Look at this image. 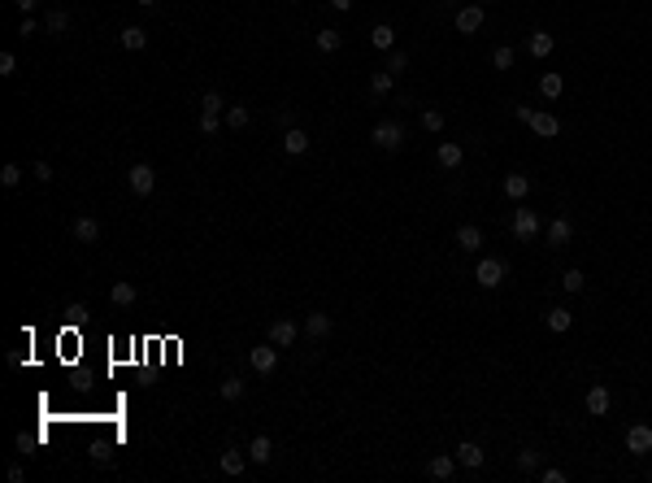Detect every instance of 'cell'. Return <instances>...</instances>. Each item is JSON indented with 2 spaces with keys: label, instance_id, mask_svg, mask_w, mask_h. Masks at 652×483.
<instances>
[{
  "label": "cell",
  "instance_id": "cell-1",
  "mask_svg": "<svg viewBox=\"0 0 652 483\" xmlns=\"http://www.w3.org/2000/svg\"><path fill=\"white\" fill-rule=\"evenodd\" d=\"M504 275H509V266L500 262V257H479V266H474V279L483 292H496V287L504 283Z\"/></svg>",
  "mask_w": 652,
  "mask_h": 483
},
{
  "label": "cell",
  "instance_id": "cell-2",
  "mask_svg": "<svg viewBox=\"0 0 652 483\" xmlns=\"http://www.w3.org/2000/svg\"><path fill=\"white\" fill-rule=\"evenodd\" d=\"M370 139H374V149H383V153H396L400 144H404V126H400L396 118H387V122H374Z\"/></svg>",
  "mask_w": 652,
  "mask_h": 483
},
{
  "label": "cell",
  "instance_id": "cell-3",
  "mask_svg": "<svg viewBox=\"0 0 652 483\" xmlns=\"http://www.w3.org/2000/svg\"><path fill=\"white\" fill-rule=\"evenodd\" d=\"M509 227H513V239H522V244H531V239L544 231V218L535 214V209H513V222H509Z\"/></svg>",
  "mask_w": 652,
  "mask_h": 483
},
{
  "label": "cell",
  "instance_id": "cell-4",
  "mask_svg": "<svg viewBox=\"0 0 652 483\" xmlns=\"http://www.w3.org/2000/svg\"><path fill=\"white\" fill-rule=\"evenodd\" d=\"M126 183L135 196H153V187H157V170L148 166V161H135V166L126 170Z\"/></svg>",
  "mask_w": 652,
  "mask_h": 483
},
{
  "label": "cell",
  "instance_id": "cell-5",
  "mask_svg": "<svg viewBox=\"0 0 652 483\" xmlns=\"http://www.w3.org/2000/svg\"><path fill=\"white\" fill-rule=\"evenodd\" d=\"M266 335H270V344H279V348H291V344L300 340V322H296V318H274Z\"/></svg>",
  "mask_w": 652,
  "mask_h": 483
},
{
  "label": "cell",
  "instance_id": "cell-6",
  "mask_svg": "<svg viewBox=\"0 0 652 483\" xmlns=\"http://www.w3.org/2000/svg\"><path fill=\"white\" fill-rule=\"evenodd\" d=\"M583 409L592 414V418H605V414L613 409V392L605 388V383H592V388H587V396H583Z\"/></svg>",
  "mask_w": 652,
  "mask_h": 483
},
{
  "label": "cell",
  "instance_id": "cell-7",
  "mask_svg": "<svg viewBox=\"0 0 652 483\" xmlns=\"http://www.w3.org/2000/svg\"><path fill=\"white\" fill-rule=\"evenodd\" d=\"M248 366L257 370V375H274V366H279V344H257V348H248Z\"/></svg>",
  "mask_w": 652,
  "mask_h": 483
},
{
  "label": "cell",
  "instance_id": "cell-8",
  "mask_svg": "<svg viewBox=\"0 0 652 483\" xmlns=\"http://www.w3.org/2000/svg\"><path fill=\"white\" fill-rule=\"evenodd\" d=\"M544 235H548V248H565L569 239H574V222H569L565 214H557V218H548Z\"/></svg>",
  "mask_w": 652,
  "mask_h": 483
},
{
  "label": "cell",
  "instance_id": "cell-9",
  "mask_svg": "<svg viewBox=\"0 0 652 483\" xmlns=\"http://www.w3.org/2000/svg\"><path fill=\"white\" fill-rule=\"evenodd\" d=\"M483 22H487V13H483L479 0H474V5H465V9H456V31H461V35H479Z\"/></svg>",
  "mask_w": 652,
  "mask_h": 483
},
{
  "label": "cell",
  "instance_id": "cell-10",
  "mask_svg": "<svg viewBox=\"0 0 652 483\" xmlns=\"http://www.w3.org/2000/svg\"><path fill=\"white\" fill-rule=\"evenodd\" d=\"M331 331H335V318L331 314H322V310L304 314V335H309V340H326Z\"/></svg>",
  "mask_w": 652,
  "mask_h": 483
},
{
  "label": "cell",
  "instance_id": "cell-11",
  "mask_svg": "<svg viewBox=\"0 0 652 483\" xmlns=\"http://www.w3.org/2000/svg\"><path fill=\"white\" fill-rule=\"evenodd\" d=\"M526 126H531V131L540 135V139H557V135H561V122L552 118L548 109H535V114H531V122H526Z\"/></svg>",
  "mask_w": 652,
  "mask_h": 483
},
{
  "label": "cell",
  "instance_id": "cell-12",
  "mask_svg": "<svg viewBox=\"0 0 652 483\" xmlns=\"http://www.w3.org/2000/svg\"><path fill=\"white\" fill-rule=\"evenodd\" d=\"M626 453H652V427L648 423H635L630 431H626Z\"/></svg>",
  "mask_w": 652,
  "mask_h": 483
},
{
  "label": "cell",
  "instance_id": "cell-13",
  "mask_svg": "<svg viewBox=\"0 0 652 483\" xmlns=\"http://www.w3.org/2000/svg\"><path fill=\"white\" fill-rule=\"evenodd\" d=\"M435 161H439V166H444V170H456V166H461V161H465V149H461V144H456V139H439V149H435Z\"/></svg>",
  "mask_w": 652,
  "mask_h": 483
},
{
  "label": "cell",
  "instance_id": "cell-14",
  "mask_svg": "<svg viewBox=\"0 0 652 483\" xmlns=\"http://www.w3.org/2000/svg\"><path fill=\"white\" fill-rule=\"evenodd\" d=\"M500 192H504L509 201H526V196H531V179L513 170V174H504V179H500Z\"/></svg>",
  "mask_w": 652,
  "mask_h": 483
},
{
  "label": "cell",
  "instance_id": "cell-15",
  "mask_svg": "<svg viewBox=\"0 0 652 483\" xmlns=\"http://www.w3.org/2000/svg\"><path fill=\"white\" fill-rule=\"evenodd\" d=\"M74 239L78 244H96V239H101V218H92V214L74 218Z\"/></svg>",
  "mask_w": 652,
  "mask_h": 483
},
{
  "label": "cell",
  "instance_id": "cell-16",
  "mask_svg": "<svg viewBox=\"0 0 652 483\" xmlns=\"http://www.w3.org/2000/svg\"><path fill=\"white\" fill-rule=\"evenodd\" d=\"M452 457H456V466H465V471H479V466L487 461V453H483L479 444H470V440H465V444H456V453H452Z\"/></svg>",
  "mask_w": 652,
  "mask_h": 483
},
{
  "label": "cell",
  "instance_id": "cell-17",
  "mask_svg": "<svg viewBox=\"0 0 652 483\" xmlns=\"http://www.w3.org/2000/svg\"><path fill=\"white\" fill-rule=\"evenodd\" d=\"M456 248H461V253H479V248H483V231L474 227V222L456 227Z\"/></svg>",
  "mask_w": 652,
  "mask_h": 483
},
{
  "label": "cell",
  "instance_id": "cell-18",
  "mask_svg": "<svg viewBox=\"0 0 652 483\" xmlns=\"http://www.w3.org/2000/svg\"><path fill=\"white\" fill-rule=\"evenodd\" d=\"M218 466H222V475H235V479H239L243 471H248V453H239V448H226V453L218 457Z\"/></svg>",
  "mask_w": 652,
  "mask_h": 483
},
{
  "label": "cell",
  "instance_id": "cell-19",
  "mask_svg": "<svg viewBox=\"0 0 652 483\" xmlns=\"http://www.w3.org/2000/svg\"><path fill=\"white\" fill-rule=\"evenodd\" d=\"M370 44L379 48V53H391V48H396V26H391V22H379V26L370 31Z\"/></svg>",
  "mask_w": 652,
  "mask_h": 483
},
{
  "label": "cell",
  "instance_id": "cell-20",
  "mask_svg": "<svg viewBox=\"0 0 652 483\" xmlns=\"http://www.w3.org/2000/svg\"><path fill=\"white\" fill-rule=\"evenodd\" d=\"M427 475H431V479H444V483H448V479L456 475V457H448V453L431 457V461H427Z\"/></svg>",
  "mask_w": 652,
  "mask_h": 483
},
{
  "label": "cell",
  "instance_id": "cell-21",
  "mask_svg": "<svg viewBox=\"0 0 652 483\" xmlns=\"http://www.w3.org/2000/svg\"><path fill=\"white\" fill-rule=\"evenodd\" d=\"M135 296H139V287H135V283H126V279L109 287V300L118 305V310H126V305H135Z\"/></svg>",
  "mask_w": 652,
  "mask_h": 483
},
{
  "label": "cell",
  "instance_id": "cell-22",
  "mask_svg": "<svg viewBox=\"0 0 652 483\" xmlns=\"http://www.w3.org/2000/svg\"><path fill=\"white\" fill-rule=\"evenodd\" d=\"M270 457H274V444H270V436H252V444H248V461H257V466H270Z\"/></svg>",
  "mask_w": 652,
  "mask_h": 483
},
{
  "label": "cell",
  "instance_id": "cell-23",
  "mask_svg": "<svg viewBox=\"0 0 652 483\" xmlns=\"http://www.w3.org/2000/svg\"><path fill=\"white\" fill-rule=\"evenodd\" d=\"M391 87H396V74H387V70H374L370 74V96H374V101L391 96Z\"/></svg>",
  "mask_w": 652,
  "mask_h": 483
},
{
  "label": "cell",
  "instance_id": "cell-24",
  "mask_svg": "<svg viewBox=\"0 0 652 483\" xmlns=\"http://www.w3.org/2000/svg\"><path fill=\"white\" fill-rule=\"evenodd\" d=\"M526 48H531V57H540V61H544V57L552 53V48H557V40H552L548 31H531V40H526Z\"/></svg>",
  "mask_w": 652,
  "mask_h": 483
},
{
  "label": "cell",
  "instance_id": "cell-25",
  "mask_svg": "<svg viewBox=\"0 0 652 483\" xmlns=\"http://www.w3.org/2000/svg\"><path fill=\"white\" fill-rule=\"evenodd\" d=\"M561 92H565V78H561L557 70H548V74H540V96H544V101H557Z\"/></svg>",
  "mask_w": 652,
  "mask_h": 483
},
{
  "label": "cell",
  "instance_id": "cell-26",
  "mask_svg": "<svg viewBox=\"0 0 652 483\" xmlns=\"http://www.w3.org/2000/svg\"><path fill=\"white\" fill-rule=\"evenodd\" d=\"M283 153H291V157L309 153V135L300 131V126H287V135H283Z\"/></svg>",
  "mask_w": 652,
  "mask_h": 483
},
{
  "label": "cell",
  "instance_id": "cell-27",
  "mask_svg": "<svg viewBox=\"0 0 652 483\" xmlns=\"http://www.w3.org/2000/svg\"><path fill=\"white\" fill-rule=\"evenodd\" d=\"M544 322H548V331L565 335L569 327H574V314H569V310H561V305H557V310H548V314H544Z\"/></svg>",
  "mask_w": 652,
  "mask_h": 483
},
{
  "label": "cell",
  "instance_id": "cell-28",
  "mask_svg": "<svg viewBox=\"0 0 652 483\" xmlns=\"http://www.w3.org/2000/svg\"><path fill=\"white\" fill-rule=\"evenodd\" d=\"M44 31L48 35H65V31H70V13L65 9H48L44 13Z\"/></svg>",
  "mask_w": 652,
  "mask_h": 483
},
{
  "label": "cell",
  "instance_id": "cell-29",
  "mask_svg": "<svg viewBox=\"0 0 652 483\" xmlns=\"http://www.w3.org/2000/svg\"><path fill=\"white\" fill-rule=\"evenodd\" d=\"M118 44L126 48V53H139V48L148 44V31H144V26H126L122 35H118Z\"/></svg>",
  "mask_w": 652,
  "mask_h": 483
},
{
  "label": "cell",
  "instance_id": "cell-30",
  "mask_svg": "<svg viewBox=\"0 0 652 483\" xmlns=\"http://www.w3.org/2000/svg\"><path fill=\"white\" fill-rule=\"evenodd\" d=\"M248 122H252V109L248 105H226V126H231V131H243Z\"/></svg>",
  "mask_w": 652,
  "mask_h": 483
},
{
  "label": "cell",
  "instance_id": "cell-31",
  "mask_svg": "<svg viewBox=\"0 0 652 483\" xmlns=\"http://www.w3.org/2000/svg\"><path fill=\"white\" fill-rule=\"evenodd\" d=\"M383 70H387V74H404V70H409V53H404V48H391Z\"/></svg>",
  "mask_w": 652,
  "mask_h": 483
},
{
  "label": "cell",
  "instance_id": "cell-32",
  "mask_svg": "<svg viewBox=\"0 0 652 483\" xmlns=\"http://www.w3.org/2000/svg\"><path fill=\"white\" fill-rule=\"evenodd\" d=\"M583 283H587V279H583V270H578V266H574V270H565V275H561V287H565L569 296H578V292H583Z\"/></svg>",
  "mask_w": 652,
  "mask_h": 483
},
{
  "label": "cell",
  "instance_id": "cell-33",
  "mask_svg": "<svg viewBox=\"0 0 652 483\" xmlns=\"http://www.w3.org/2000/svg\"><path fill=\"white\" fill-rule=\"evenodd\" d=\"M422 126H427L431 135H439L444 131V114H439V109H422Z\"/></svg>",
  "mask_w": 652,
  "mask_h": 483
},
{
  "label": "cell",
  "instance_id": "cell-34",
  "mask_svg": "<svg viewBox=\"0 0 652 483\" xmlns=\"http://www.w3.org/2000/svg\"><path fill=\"white\" fill-rule=\"evenodd\" d=\"M492 66H496V70H513V48H509V44H500L496 53H492Z\"/></svg>",
  "mask_w": 652,
  "mask_h": 483
},
{
  "label": "cell",
  "instance_id": "cell-35",
  "mask_svg": "<svg viewBox=\"0 0 652 483\" xmlns=\"http://www.w3.org/2000/svg\"><path fill=\"white\" fill-rule=\"evenodd\" d=\"M222 109H226V101H222L218 92H205L200 96V114H222Z\"/></svg>",
  "mask_w": 652,
  "mask_h": 483
},
{
  "label": "cell",
  "instance_id": "cell-36",
  "mask_svg": "<svg viewBox=\"0 0 652 483\" xmlns=\"http://www.w3.org/2000/svg\"><path fill=\"white\" fill-rule=\"evenodd\" d=\"M0 183H5V187H18L22 183V166H18V161H9V166L0 170Z\"/></svg>",
  "mask_w": 652,
  "mask_h": 483
},
{
  "label": "cell",
  "instance_id": "cell-37",
  "mask_svg": "<svg viewBox=\"0 0 652 483\" xmlns=\"http://www.w3.org/2000/svg\"><path fill=\"white\" fill-rule=\"evenodd\" d=\"M218 392H222V400H239V396H243V379H235V375H231Z\"/></svg>",
  "mask_w": 652,
  "mask_h": 483
},
{
  "label": "cell",
  "instance_id": "cell-38",
  "mask_svg": "<svg viewBox=\"0 0 652 483\" xmlns=\"http://www.w3.org/2000/svg\"><path fill=\"white\" fill-rule=\"evenodd\" d=\"M318 48L322 53H339V31H318Z\"/></svg>",
  "mask_w": 652,
  "mask_h": 483
},
{
  "label": "cell",
  "instance_id": "cell-39",
  "mask_svg": "<svg viewBox=\"0 0 652 483\" xmlns=\"http://www.w3.org/2000/svg\"><path fill=\"white\" fill-rule=\"evenodd\" d=\"M517 466H522V471H540V448H522Z\"/></svg>",
  "mask_w": 652,
  "mask_h": 483
},
{
  "label": "cell",
  "instance_id": "cell-40",
  "mask_svg": "<svg viewBox=\"0 0 652 483\" xmlns=\"http://www.w3.org/2000/svg\"><path fill=\"white\" fill-rule=\"evenodd\" d=\"M222 131V114H200V135H218Z\"/></svg>",
  "mask_w": 652,
  "mask_h": 483
},
{
  "label": "cell",
  "instance_id": "cell-41",
  "mask_svg": "<svg viewBox=\"0 0 652 483\" xmlns=\"http://www.w3.org/2000/svg\"><path fill=\"white\" fill-rule=\"evenodd\" d=\"M18 74V57L13 53H0V78H13Z\"/></svg>",
  "mask_w": 652,
  "mask_h": 483
},
{
  "label": "cell",
  "instance_id": "cell-42",
  "mask_svg": "<svg viewBox=\"0 0 652 483\" xmlns=\"http://www.w3.org/2000/svg\"><path fill=\"white\" fill-rule=\"evenodd\" d=\"M31 174H35L40 183H53V166H48V161H35V166H31Z\"/></svg>",
  "mask_w": 652,
  "mask_h": 483
},
{
  "label": "cell",
  "instance_id": "cell-43",
  "mask_svg": "<svg viewBox=\"0 0 652 483\" xmlns=\"http://www.w3.org/2000/svg\"><path fill=\"white\" fill-rule=\"evenodd\" d=\"M65 314H70V322H83V318H87V305H83V300H74Z\"/></svg>",
  "mask_w": 652,
  "mask_h": 483
},
{
  "label": "cell",
  "instance_id": "cell-44",
  "mask_svg": "<svg viewBox=\"0 0 652 483\" xmlns=\"http://www.w3.org/2000/svg\"><path fill=\"white\" fill-rule=\"evenodd\" d=\"M35 31H40V22H35V18H31V13H26V18L18 22V35H35Z\"/></svg>",
  "mask_w": 652,
  "mask_h": 483
},
{
  "label": "cell",
  "instance_id": "cell-45",
  "mask_svg": "<svg viewBox=\"0 0 652 483\" xmlns=\"http://www.w3.org/2000/svg\"><path fill=\"white\" fill-rule=\"evenodd\" d=\"M544 483H565V471H557V466H544Z\"/></svg>",
  "mask_w": 652,
  "mask_h": 483
},
{
  "label": "cell",
  "instance_id": "cell-46",
  "mask_svg": "<svg viewBox=\"0 0 652 483\" xmlns=\"http://www.w3.org/2000/svg\"><path fill=\"white\" fill-rule=\"evenodd\" d=\"M13 5H18V9H22V18H26V13H31V9L40 5V0H13Z\"/></svg>",
  "mask_w": 652,
  "mask_h": 483
},
{
  "label": "cell",
  "instance_id": "cell-47",
  "mask_svg": "<svg viewBox=\"0 0 652 483\" xmlns=\"http://www.w3.org/2000/svg\"><path fill=\"white\" fill-rule=\"evenodd\" d=\"M326 5H331V9H339V13H348V9H352V0H326Z\"/></svg>",
  "mask_w": 652,
  "mask_h": 483
},
{
  "label": "cell",
  "instance_id": "cell-48",
  "mask_svg": "<svg viewBox=\"0 0 652 483\" xmlns=\"http://www.w3.org/2000/svg\"><path fill=\"white\" fill-rule=\"evenodd\" d=\"M135 5H139V9H157V5H161V0H135Z\"/></svg>",
  "mask_w": 652,
  "mask_h": 483
},
{
  "label": "cell",
  "instance_id": "cell-49",
  "mask_svg": "<svg viewBox=\"0 0 652 483\" xmlns=\"http://www.w3.org/2000/svg\"><path fill=\"white\" fill-rule=\"evenodd\" d=\"M287 5H296V0H287Z\"/></svg>",
  "mask_w": 652,
  "mask_h": 483
},
{
  "label": "cell",
  "instance_id": "cell-50",
  "mask_svg": "<svg viewBox=\"0 0 652 483\" xmlns=\"http://www.w3.org/2000/svg\"><path fill=\"white\" fill-rule=\"evenodd\" d=\"M479 5H483V0H479Z\"/></svg>",
  "mask_w": 652,
  "mask_h": 483
}]
</instances>
